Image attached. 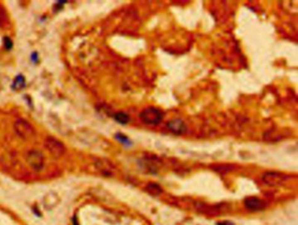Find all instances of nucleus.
Instances as JSON below:
<instances>
[{
  "mask_svg": "<svg viewBox=\"0 0 298 225\" xmlns=\"http://www.w3.org/2000/svg\"><path fill=\"white\" fill-rule=\"evenodd\" d=\"M140 119L148 125H157L163 120V114L159 109L155 107H147L140 112Z\"/></svg>",
  "mask_w": 298,
  "mask_h": 225,
  "instance_id": "f257e3e1",
  "label": "nucleus"
},
{
  "mask_svg": "<svg viewBox=\"0 0 298 225\" xmlns=\"http://www.w3.org/2000/svg\"><path fill=\"white\" fill-rule=\"evenodd\" d=\"M45 146L54 158H61L64 155L66 151L65 145L57 139L53 137L46 138L45 141Z\"/></svg>",
  "mask_w": 298,
  "mask_h": 225,
  "instance_id": "f03ea898",
  "label": "nucleus"
},
{
  "mask_svg": "<svg viewBox=\"0 0 298 225\" xmlns=\"http://www.w3.org/2000/svg\"><path fill=\"white\" fill-rule=\"evenodd\" d=\"M14 130L21 139H30L34 134V130L32 124L25 119H18L14 123Z\"/></svg>",
  "mask_w": 298,
  "mask_h": 225,
  "instance_id": "7ed1b4c3",
  "label": "nucleus"
},
{
  "mask_svg": "<svg viewBox=\"0 0 298 225\" xmlns=\"http://www.w3.org/2000/svg\"><path fill=\"white\" fill-rule=\"evenodd\" d=\"M26 162L35 171H40L44 167V156L40 151L32 150L26 154Z\"/></svg>",
  "mask_w": 298,
  "mask_h": 225,
  "instance_id": "20e7f679",
  "label": "nucleus"
},
{
  "mask_svg": "<svg viewBox=\"0 0 298 225\" xmlns=\"http://www.w3.org/2000/svg\"><path fill=\"white\" fill-rule=\"evenodd\" d=\"M167 128L175 135H182L186 131V124L182 119L174 118L167 123Z\"/></svg>",
  "mask_w": 298,
  "mask_h": 225,
  "instance_id": "39448f33",
  "label": "nucleus"
},
{
  "mask_svg": "<svg viewBox=\"0 0 298 225\" xmlns=\"http://www.w3.org/2000/svg\"><path fill=\"white\" fill-rule=\"evenodd\" d=\"M286 179H287V177L285 175L274 172L266 173L262 177L263 181L266 184L269 185V186H277V185L282 184Z\"/></svg>",
  "mask_w": 298,
  "mask_h": 225,
  "instance_id": "423d86ee",
  "label": "nucleus"
},
{
  "mask_svg": "<svg viewBox=\"0 0 298 225\" xmlns=\"http://www.w3.org/2000/svg\"><path fill=\"white\" fill-rule=\"evenodd\" d=\"M244 204H245L246 208L251 211H259V210L264 209V207H265L263 200H261L258 197L254 196L246 198L244 200Z\"/></svg>",
  "mask_w": 298,
  "mask_h": 225,
  "instance_id": "0eeeda50",
  "label": "nucleus"
},
{
  "mask_svg": "<svg viewBox=\"0 0 298 225\" xmlns=\"http://www.w3.org/2000/svg\"><path fill=\"white\" fill-rule=\"evenodd\" d=\"M60 197L58 194L54 192H50L47 195H45L43 198V205L45 209L51 210L54 209L59 203H60Z\"/></svg>",
  "mask_w": 298,
  "mask_h": 225,
  "instance_id": "6e6552de",
  "label": "nucleus"
},
{
  "mask_svg": "<svg viewBox=\"0 0 298 225\" xmlns=\"http://www.w3.org/2000/svg\"><path fill=\"white\" fill-rule=\"evenodd\" d=\"M114 119L117 123H121V124H127L130 121V116L127 114L126 112H123V111H118V112L114 113Z\"/></svg>",
  "mask_w": 298,
  "mask_h": 225,
  "instance_id": "1a4fd4ad",
  "label": "nucleus"
},
{
  "mask_svg": "<svg viewBox=\"0 0 298 225\" xmlns=\"http://www.w3.org/2000/svg\"><path fill=\"white\" fill-rule=\"evenodd\" d=\"M147 190L151 194L155 195H159L160 193L162 192V188H160L159 185L155 184V183H150L148 185Z\"/></svg>",
  "mask_w": 298,
  "mask_h": 225,
  "instance_id": "9d476101",
  "label": "nucleus"
},
{
  "mask_svg": "<svg viewBox=\"0 0 298 225\" xmlns=\"http://www.w3.org/2000/svg\"><path fill=\"white\" fill-rule=\"evenodd\" d=\"M115 139H117L118 141H120L123 145H124L125 146H130L131 145H132L130 139H129L127 136L124 135V134H122V133L115 134Z\"/></svg>",
  "mask_w": 298,
  "mask_h": 225,
  "instance_id": "9b49d317",
  "label": "nucleus"
},
{
  "mask_svg": "<svg viewBox=\"0 0 298 225\" xmlns=\"http://www.w3.org/2000/svg\"><path fill=\"white\" fill-rule=\"evenodd\" d=\"M14 88L17 89V90H19V89H21V88H23V87L25 86V79H24V76H22V75H19L18 77L15 79V82H14Z\"/></svg>",
  "mask_w": 298,
  "mask_h": 225,
  "instance_id": "f8f14e48",
  "label": "nucleus"
},
{
  "mask_svg": "<svg viewBox=\"0 0 298 225\" xmlns=\"http://www.w3.org/2000/svg\"><path fill=\"white\" fill-rule=\"evenodd\" d=\"M4 47H5V48H6V49L9 50L13 47V41H11V39H10V38H8V37L4 38Z\"/></svg>",
  "mask_w": 298,
  "mask_h": 225,
  "instance_id": "ddd939ff",
  "label": "nucleus"
}]
</instances>
